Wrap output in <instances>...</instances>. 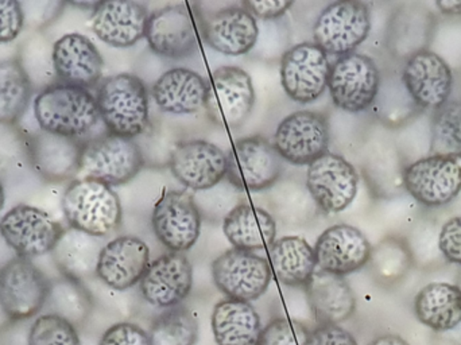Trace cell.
I'll return each mask as SVG.
<instances>
[{"label": "cell", "instance_id": "cell-23", "mask_svg": "<svg viewBox=\"0 0 461 345\" xmlns=\"http://www.w3.org/2000/svg\"><path fill=\"white\" fill-rule=\"evenodd\" d=\"M148 8L138 2H97L92 13V30L113 48L137 45L146 34Z\"/></svg>", "mask_w": 461, "mask_h": 345}, {"label": "cell", "instance_id": "cell-12", "mask_svg": "<svg viewBox=\"0 0 461 345\" xmlns=\"http://www.w3.org/2000/svg\"><path fill=\"white\" fill-rule=\"evenodd\" d=\"M212 277L218 289L230 300L251 303L265 295L273 271L265 258L230 249L213 260Z\"/></svg>", "mask_w": 461, "mask_h": 345}, {"label": "cell", "instance_id": "cell-19", "mask_svg": "<svg viewBox=\"0 0 461 345\" xmlns=\"http://www.w3.org/2000/svg\"><path fill=\"white\" fill-rule=\"evenodd\" d=\"M194 285V268L183 252L161 255L149 265L140 279V290L146 303L157 308L180 305Z\"/></svg>", "mask_w": 461, "mask_h": 345}, {"label": "cell", "instance_id": "cell-6", "mask_svg": "<svg viewBox=\"0 0 461 345\" xmlns=\"http://www.w3.org/2000/svg\"><path fill=\"white\" fill-rule=\"evenodd\" d=\"M49 292L50 282L27 258L15 257L0 268V308L14 322L40 313Z\"/></svg>", "mask_w": 461, "mask_h": 345}, {"label": "cell", "instance_id": "cell-22", "mask_svg": "<svg viewBox=\"0 0 461 345\" xmlns=\"http://www.w3.org/2000/svg\"><path fill=\"white\" fill-rule=\"evenodd\" d=\"M145 38L151 50L165 59H185L197 50L196 27L185 5H167L151 14Z\"/></svg>", "mask_w": 461, "mask_h": 345}, {"label": "cell", "instance_id": "cell-25", "mask_svg": "<svg viewBox=\"0 0 461 345\" xmlns=\"http://www.w3.org/2000/svg\"><path fill=\"white\" fill-rule=\"evenodd\" d=\"M259 29L257 19L244 7L221 8L203 21L205 42L224 56L249 53L257 43Z\"/></svg>", "mask_w": 461, "mask_h": 345}, {"label": "cell", "instance_id": "cell-26", "mask_svg": "<svg viewBox=\"0 0 461 345\" xmlns=\"http://www.w3.org/2000/svg\"><path fill=\"white\" fill-rule=\"evenodd\" d=\"M305 295L317 325H339L357 309V298L346 279L325 271H314L305 285Z\"/></svg>", "mask_w": 461, "mask_h": 345}, {"label": "cell", "instance_id": "cell-5", "mask_svg": "<svg viewBox=\"0 0 461 345\" xmlns=\"http://www.w3.org/2000/svg\"><path fill=\"white\" fill-rule=\"evenodd\" d=\"M371 32V13L357 0H339L325 7L313 27L314 43L327 54L354 53Z\"/></svg>", "mask_w": 461, "mask_h": 345}, {"label": "cell", "instance_id": "cell-42", "mask_svg": "<svg viewBox=\"0 0 461 345\" xmlns=\"http://www.w3.org/2000/svg\"><path fill=\"white\" fill-rule=\"evenodd\" d=\"M312 331L297 320L276 319L266 325L258 345H309Z\"/></svg>", "mask_w": 461, "mask_h": 345}, {"label": "cell", "instance_id": "cell-27", "mask_svg": "<svg viewBox=\"0 0 461 345\" xmlns=\"http://www.w3.org/2000/svg\"><path fill=\"white\" fill-rule=\"evenodd\" d=\"M83 143L42 132L29 141L30 164L45 181L62 182L78 174Z\"/></svg>", "mask_w": 461, "mask_h": 345}, {"label": "cell", "instance_id": "cell-7", "mask_svg": "<svg viewBox=\"0 0 461 345\" xmlns=\"http://www.w3.org/2000/svg\"><path fill=\"white\" fill-rule=\"evenodd\" d=\"M284 173V159L266 138H241L227 154V178L239 190L270 189Z\"/></svg>", "mask_w": 461, "mask_h": 345}, {"label": "cell", "instance_id": "cell-21", "mask_svg": "<svg viewBox=\"0 0 461 345\" xmlns=\"http://www.w3.org/2000/svg\"><path fill=\"white\" fill-rule=\"evenodd\" d=\"M149 259L150 250L142 239L119 236L100 251L96 276L111 289L123 292L140 282L150 265Z\"/></svg>", "mask_w": 461, "mask_h": 345}, {"label": "cell", "instance_id": "cell-15", "mask_svg": "<svg viewBox=\"0 0 461 345\" xmlns=\"http://www.w3.org/2000/svg\"><path fill=\"white\" fill-rule=\"evenodd\" d=\"M328 54L314 42L293 46L282 57L281 83L287 96L301 104L316 102L328 86Z\"/></svg>", "mask_w": 461, "mask_h": 345}, {"label": "cell", "instance_id": "cell-24", "mask_svg": "<svg viewBox=\"0 0 461 345\" xmlns=\"http://www.w3.org/2000/svg\"><path fill=\"white\" fill-rule=\"evenodd\" d=\"M54 69L62 83L88 89L103 75L102 54L88 37L70 32L56 41L51 51Z\"/></svg>", "mask_w": 461, "mask_h": 345}, {"label": "cell", "instance_id": "cell-4", "mask_svg": "<svg viewBox=\"0 0 461 345\" xmlns=\"http://www.w3.org/2000/svg\"><path fill=\"white\" fill-rule=\"evenodd\" d=\"M143 165L142 149L134 140L108 132L83 143L77 176L119 186L131 181Z\"/></svg>", "mask_w": 461, "mask_h": 345}, {"label": "cell", "instance_id": "cell-2", "mask_svg": "<svg viewBox=\"0 0 461 345\" xmlns=\"http://www.w3.org/2000/svg\"><path fill=\"white\" fill-rule=\"evenodd\" d=\"M62 212L70 228L94 238H104L118 230L123 216L113 187L86 178L70 182L62 195Z\"/></svg>", "mask_w": 461, "mask_h": 345}, {"label": "cell", "instance_id": "cell-39", "mask_svg": "<svg viewBox=\"0 0 461 345\" xmlns=\"http://www.w3.org/2000/svg\"><path fill=\"white\" fill-rule=\"evenodd\" d=\"M46 304L54 309L51 313L68 320L75 327L83 324L88 319L92 308L91 297L81 282L67 277L56 284H50Z\"/></svg>", "mask_w": 461, "mask_h": 345}, {"label": "cell", "instance_id": "cell-34", "mask_svg": "<svg viewBox=\"0 0 461 345\" xmlns=\"http://www.w3.org/2000/svg\"><path fill=\"white\" fill-rule=\"evenodd\" d=\"M433 15L429 11L414 5H406L397 11L390 22L389 45L397 56L411 59L425 46L432 35Z\"/></svg>", "mask_w": 461, "mask_h": 345}, {"label": "cell", "instance_id": "cell-14", "mask_svg": "<svg viewBox=\"0 0 461 345\" xmlns=\"http://www.w3.org/2000/svg\"><path fill=\"white\" fill-rule=\"evenodd\" d=\"M305 185L319 209L339 213L357 197L359 174L346 159L327 151L309 165Z\"/></svg>", "mask_w": 461, "mask_h": 345}, {"label": "cell", "instance_id": "cell-11", "mask_svg": "<svg viewBox=\"0 0 461 345\" xmlns=\"http://www.w3.org/2000/svg\"><path fill=\"white\" fill-rule=\"evenodd\" d=\"M154 233L172 252L191 250L202 232V212L194 195L186 190H167L157 201L153 217Z\"/></svg>", "mask_w": 461, "mask_h": 345}, {"label": "cell", "instance_id": "cell-3", "mask_svg": "<svg viewBox=\"0 0 461 345\" xmlns=\"http://www.w3.org/2000/svg\"><path fill=\"white\" fill-rule=\"evenodd\" d=\"M100 119L110 134L134 140L149 126V94L145 83L131 73L108 77L96 96Z\"/></svg>", "mask_w": 461, "mask_h": 345}, {"label": "cell", "instance_id": "cell-8", "mask_svg": "<svg viewBox=\"0 0 461 345\" xmlns=\"http://www.w3.org/2000/svg\"><path fill=\"white\" fill-rule=\"evenodd\" d=\"M381 86V73L374 59L365 54L339 57L330 67L328 89L333 104L346 113L367 110L375 102Z\"/></svg>", "mask_w": 461, "mask_h": 345}, {"label": "cell", "instance_id": "cell-20", "mask_svg": "<svg viewBox=\"0 0 461 345\" xmlns=\"http://www.w3.org/2000/svg\"><path fill=\"white\" fill-rule=\"evenodd\" d=\"M370 241L365 233L348 224H336L325 230L314 246L317 268L335 276L355 273L370 260Z\"/></svg>", "mask_w": 461, "mask_h": 345}, {"label": "cell", "instance_id": "cell-17", "mask_svg": "<svg viewBox=\"0 0 461 345\" xmlns=\"http://www.w3.org/2000/svg\"><path fill=\"white\" fill-rule=\"evenodd\" d=\"M402 83L417 107L438 110L451 100L454 73L438 54L427 49L408 59Z\"/></svg>", "mask_w": 461, "mask_h": 345}, {"label": "cell", "instance_id": "cell-18", "mask_svg": "<svg viewBox=\"0 0 461 345\" xmlns=\"http://www.w3.org/2000/svg\"><path fill=\"white\" fill-rule=\"evenodd\" d=\"M169 167L175 178L189 189H212L227 176V154L208 141H185L173 149Z\"/></svg>", "mask_w": 461, "mask_h": 345}, {"label": "cell", "instance_id": "cell-41", "mask_svg": "<svg viewBox=\"0 0 461 345\" xmlns=\"http://www.w3.org/2000/svg\"><path fill=\"white\" fill-rule=\"evenodd\" d=\"M29 345H81L77 330L53 313L42 314L30 328Z\"/></svg>", "mask_w": 461, "mask_h": 345}, {"label": "cell", "instance_id": "cell-1", "mask_svg": "<svg viewBox=\"0 0 461 345\" xmlns=\"http://www.w3.org/2000/svg\"><path fill=\"white\" fill-rule=\"evenodd\" d=\"M34 116L42 132L73 140L91 132L100 119L96 97L88 89L64 83L38 94Z\"/></svg>", "mask_w": 461, "mask_h": 345}, {"label": "cell", "instance_id": "cell-29", "mask_svg": "<svg viewBox=\"0 0 461 345\" xmlns=\"http://www.w3.org/2000/svg\"><path fill=\"white\" fill-rule=\"evenodd\" d=\"M223 231L235 249L254 252L273 246L276 222L273 214L266 209L239 204L224 217Z\"/></svg>", "mask_w": 461, "mask_h": 345}, {"label": "cell", "instance_id": "cell-28", "mask_svg": "<svg viewBox=\"0 0 461 345\" xmlns=\"http://www.w3.org/2000/svg\"><path fill=\"white\" fill-rule=\"evenodd\" d=\"M207 89V83L199 73L176 68L165 72L156 81L151 94L164 113L189 115L205 108Z\"/></svg>", "mask_w": 461, "mask_h": 345}, {"label": "cell", "instance_id": "cell-35", "mask_svg": "<svg viewBox=\"0 0 461 345\" xmlns=\"http://www.w3.org/2000/svg\"><path fill=\"white\" fill-rule=\"evenodd\" d=\"M32 88L18 59L0 62V124H15L29 108Z\"/></svg>", "mask_w": 461, "mask_h": 345}, {"label": "cell", "instance_id": "cell-16", "mask_svg": "<svg viewBox=\"0 0 461 345\" xmlns=\"http://www.w3.org/2000/svg\"><path fill=\"white\" fill-rule=\"evenodd\" d=\"M402 184L422 205H448L461 192V165L457 159L429 156L406 168Z\"/></svg>", "mask_w": 461, "mask_h": 345}, {"label": "cell", "instance_id": "cell-48", "mask_svg": "<svg viewBox=\"0 0 461 345\" xmlns=\"http://www.w3.org/2000/svg\"><path fill=\"white\" fill-rule=\"evenodd\" d=\"M368 345H411L398 335H382Z\"/></svg>", "mask_w": 461, "mask_h": 345}, {"label": "cell", "instance_id": "cell-38", "mask_svg": "<svg viewBox=\"0 0 461 345\" xmlns=\"http://www.w3.org/2000/svg\"><path fill=\"white\" fill-rule=\"evenodd\" d=\"M430 156L461 159V99L436 110L430 129Z\"/></svg>", "mask_w": 461, "mask_h": 345}, {"label": "cell", "instance_id": "cell-37", "mask_svg": "<svg viewBox=\"0 0 461 345\" xmlns=\"http://www.w3.org/2000/svg\"><path fill=\"white\" fill-rule=\"evenodd\" d=\"M149 336L151 345H196L199 322L185 306H175L154 320Z\"/></svg>", "mask_w": 461, "mask_h": 345}, {"label": "cell", "instance_id": "cell-31", "mask_svg": "<svg viewBox=\"0 0 461 345\" xmlns=\"http://www.w3.org/2000/svg\"><path fill=\"white\" fill-rule=\"evenodd\" d=\"M417 319L436 332H447L461 324V292L456 285L433 282L420 290L414 300Z\"/></svg>", "mask_w": 461, "mask_h": 345}, {"label": "cell", "instance_id": "cell-13", "mask_svg": "<svg viewBox=\"0 0 461 345\" xmlns=\"http://www.w3.org/2000/svg\"><path fill=\"white\" fill-rule=\"evenodd\" d=\"M273 145L284 161L309 167L328 151L330 123L322 113L298 111L276 127Z\"/></svg>", "mask_w": 461, "mask_h": 345}, {"label": "cell", "instance_id": "cell-40", "mask_svg": "<svg viewBox=\"0 0 461 345\" xmlns=\"http://www.w3.org/2000/svg\"><path fill=\"white\" fill-rule=\"evenodd\" d=\"M368 263L376 281L381 284H394L411 268V251L402 241L387 238L373 249Z\"/></svg>", "mask_w": 461, "mask_h": 345}, {"label": "cell", "instance_id": "cell-9", "mask_svg": "<svg viewBox=\"0 0 461 345\" xmlns=\"http://www.w3.org/2000/svg\"><path fill=\"white\" fill-rule=\"evenodd\" d=\"M64 228L50 214L32 205L14 206L0 219V235L16 257H41L53 251Z\"/></svg>", "mask_w": 461, "mask_h": 345}, {"label": "cell", "instance_id": "cell-50", "mask_svg": "<svg viewBox=\"0 0 461 345\" xmlns=\"http://www.w3.org/2000/svg\"><path fill=\"white\" fill-rule=\"evenodd\" d=\"M3 206H5V189H3L2 181H0V212H2Z\"/></svg>", "mask_w": 461, "mask_h": 345}, {"label": "cell", "instance_id": "cell-33", "mask_svg": "<svg viewBox=\"0 0 461 345\" xmlns=\"http://www.w3.org/2000/svg\"><path fill=\"white\" fill-rule=\"evenodd\" d=\"M103 247L97 238L70 228L59 239L53 252L64 276L81 282L96 274Z\"/></svg>", "mask_w": 461, "mask_h": 345}, {"label": "cell", "instance_id": "cell-47", "mask_svg": "<svg viewBox=\"0 0 461 345\" xmlns=\"http://www.w3.org/2000/svg\"><path fill=\"white\" fill-rule=\"evenodd\" d=\"M293 2H276V0H262V2H254V0H247L243 2L241 7L246 8L252 16L260 19H274L284 15L292 5Z\"/></svg>", "mask_w": 461, "mask_h": 345}, {"label": "cell", "instance_id": "cell-36", "mask_svg": "<svg viewBox=\"0 0 461 345\" xmlns=\"http://www.w3.org/2000/svg\"><path fill=\"white\" fill-rule=\"evenodd\" d=\"M270 205L273 217H278L285 224L303 227L316 217L319 206L314 203L308 189L293 179L278 181L270 187Z\"/></svg>", "mask_w": 461, "mask_h": 345}, {"label": "cell", "instance_id": "cell-49", "mask_svg": "<svg viewBox=\"0 0 461 345\" xmlns=\"http://www.w3.org/2000/svg\"><path fill=\"white\" fill-rule=\"evenodd\" d=\"M436 5L446 15H461V2H438Z\"/></svg>", "mask_w": 461, "mask_h": 345}, {"label": "cell", "instance_id": "cell-46", "mask_svg": "<svg viewBox=\"0 0 461 345\" xmlns=\"http://www.w3.org/2000/svg\"><path fill=\"white\" fill-rule=\"evenodd\" d=\"M309 345H359L357 339L340 325H317L312 331Z\"/></svg>", "mask_w": 461, "mask_h": 345}, {"label": "cell", "instance_id": "cell-30", "mask_svg": "<svg viewBox=\"0 0 461 345\" xmlns=\"http://www.w3.org/2000/svg\"><path fill=\"white\" fill-rule=\"evenodd\" d=\"M212 332L218 345H258L262 324L254 306L227 298L216 304L212 312Z\"/></svg>", "mask_w": 461, "mask_h": 345}, {"label": "cell", "instance_id": "cell-45", "mask_svg": "<svg viewBox=\"0 0 461 345\" xmlns=\"http://www.w3.org/2000/svg\"><path fill=\"white\" fill-rule=\"evenodd\" d=\"M438 249L448 262L461 266V216L452 217L441 227Z\"/></svg>", "mask_w": 461, "mask_h": 345}, {"label": "cell", "instance_id": "cell-43", "mask_svg": "<svg viewBox=\"0 0 461 345\" xmlns=\"http://www.w3.org/2000/svg\"><path fill=\"white\" fill-rule=\"evenodd\" d=\"M99 345H151L150 336L134 322H118L105 331Z\"/></svg>", "mask_w": 461, "mask_h": 345}, {"label": "cell", "instance_id": "cell-44", "mask_svg": "<svg viewBox=\"0 0 461 345\" xmlns=\"http://www.w3.org/2000/svg\"><path fill=\"white\" fill-rule=\"evenodd\" d=\"M24 15L22 5L15 0L0 2V43L11 42L23 29Z\"/></svg>", "mask_w": 461, "mask_h": 345}, {"label": "cell", "instance_id": "cell-51", "mask_svg": "<svg viewBox=\"0 0 461 345\" xmlns=\"http://www.w3.org/2000/svg\"><path fill=\"white\" fill-rule=\"evenodd\" d=\"M456 286L459 287L460 292H461V266L459 268V273H457V277H456Z\"/></svg>", "mask_w": 461, "mask_h": 345}, {"label": "cell", "instance_id": "cell-10", "mask_svg": "<svg viewBox=\"0 0 461 345\" xmlns=\"http://www.w3.org/2000/svg\"><path fill=\"white\" fill-rule=\"evenodd\" d=\"M208 118L226 129H238L249 118L255 104L251 77L238 67H221L207 83Z\"/></svg>", "mask_w": 461, "mask_h": 345}, {"label": "cell", "instance_id": "cell-32", "mask_svg": "<svg viewBox=\"0 0 461 345\" xmlns=\"http://www.w3.org/2000/svg\"><path fill=\"white\" fill-rule=\"evenodd\" d=\"M268 265L281 284L305 286L316 271V255L305 239L285 236L268 249Z\"/></svg>", "mask_w": 461, "mask_h": 345}]
</instances>
